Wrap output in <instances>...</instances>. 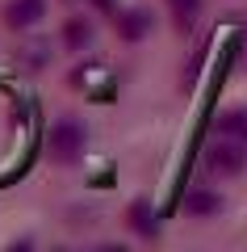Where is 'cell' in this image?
<instances>
[{
  "instance_id": "cell-4",
  "label": "cell",
  "mask_w": 247,
  "mask_h": 252,
  "mask_svg": "<svg viewBox=\"0 0 247 252\" xmlns=\"http://www.w3.org/2000/svg\"><path fill=\"white\" fill-rule=\"evenodd\" d=\"M222 130H230V135L247 139V109H235V114H226V118H222Z\"/></svg>"
},
{
  "instance_id": "cell-2",
  "label": "cell",
  "mask_w": 247,
  "mask_h": 252,
  "mask_svg": "<svg viewBox=\"0 0 247 252\" xmlns=\"http://www.w3.org/2000/svg\"><path fill=\"white\" fill-rule=\"evenodd\" d=\"M80 147H84V130H80L76 122H59L51 130V152L59 156V160H71Z\"/></svg>"
},
{
  "instance_id": "cell-3",
  "label": "cell",
  "mask_w": 247,
  "mask_h": 252,
  "mask_svg": "<svg viewBox=\"0 0 247 252\" xmlns=\"http://www.w3.org/2000/svg\"><path fill=\"white\" fill-rule=\"evenodd\" d=\"M42 13H46L42 0H13L9 9H4V21H9L13 30H26V26H34Z\"/></svg>"
},
{
  "instance_id": "cell-7",
  "label": "cell",
  "mask_w": 247,
  "mask_h": 252,
  "mask_svg": "<svg viewBox=\"0 0 247 252\" xmlns=\"http://www.w3.org/2000/svg\"><path fill=\"white\" fill-rule=\"evenodd\" d=\"M122 30H126L130 38H134V34H142V30H147V13H130V21H126Z\"/></svg>"
},
{
  "instance_id": "cell-1",
  "label": "cell",
  "mask_w": 247,
  "mask_h": 252,
  "mask_svg": "<svg viewBox=\"0 0 247 252\" xmlns=\"http://www.w3.org/2000/svg\"><path fill=\"white\" fill-rule=\"evenodd\" d=\"M205 164H210L218 177L243 172L247 168V139H239V135H230V130H226V139H218V143L205 152Z\"/></svg>"
},
{
  "instance_id": "cell-5",
  "label": "cell",
  "mask_w": 247,
  "mask_h": 252,
  "mask_svg": "<svg viewBox=\"0 0 247 252\" xmlns=\"http://www.w3.org/2000/svg\"><path fill=\"white\" fill-rule=\"evenodd\" d=\"M168 4H172V13H176L180 26H189V21L197 17V4H201V0H168Z\"/></svg>"
},
{
  "instance_id": "cell-6",
  "label": "cell",
  "mask_w": 247,
  "mask_h": 252,
  "mask_svg": "<svg viewBox=\"0 0 247 252\" xmlns=\"http://www.w3.org/2000/svg\"><path fill=\"white\" fill-rule=\"evenodd\" d=\"M189 210L210 215V210H218V198H210V193H193V198H189Z\"/></svg>"
}]
</instances>
